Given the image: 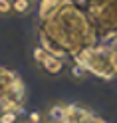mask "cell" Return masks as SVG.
Listing matches in <instances>:
<instances>
[{
  "label": "cell",
  "mask_w": 117,
  "mask_h": 123,
  "mask_svg": "<svg viewBox=\"0 0 117 123\" xmlns=\"http://www.w3.org/2000/svg\"><path fill=\"white\" fill-rule=\"evenodd\" d=\"M46 54H48V52H46L42 46H38V48H34V52H32V58H34L36 64H42L44 58H46Z\"/></svg>",
  "instance_id": "cell-12"
},
{
  "label": "cell",
  "mask_w": 117,
  "mask_h": 123,
  "mask_svg": "<svg viewBox=\"0 0 117 123\" xmlns=\"http://www.w3.org/2000/svg\"><path fill=\"white\" fill-rule=\"evenodd\" d=\"M91 115L93 113L83 105H68V115L62 123H81L87 117H91Z\"/></svg>",
  "instance_id": "cell-4"
},
{
  "label": "cell",
  "mask_w": 117,
  "mask_h": 123,
  "mask_svg": "<svg viewBox=\"0 0 117 123\" xmlns=\"http://www.w3.org/2000/svg\"><path fill=\"white\" fill-rule=\"evenodd\" d=\"M75 64L83 66L87 74L91 72L93 75H97L101 80H113L115 78V68H113V60H111V50L109 46H93L80 52L75 56Z\"/></svg>",
  "instance_id": "cell-2"
},
{
  "label": "cell",
  "mask_w": 117,
  "mask_h": 123,
  "mask_svg": "<svg viewBox=\"0 0 117 123\" xmlns=\"http://www.w3.org/2000/svg\"><path fill=\"white\" fill-rule=\"evenodd\" d=\"M40 121H42V115L38 113V111L30 113V117H28V123H40Z\"/></svg>",
  "instance_id": "cell-15"
},
{
  "label": "cell",
  "mask_w": 117,
  "mask_h": 123,
  "mask_svg": "<svg viewBox=\"0 0 117 123\" xmlns=\"http://www.w3.org/2000/svg\"><path fill=\"white\" fill-rule=\"evenodd\" d=\"M38 38L48 54L64 60L66 56L75 58L80 52L93 48L97 44V30L91 24L87 12L69 0L52 16L40 20Z\"/></svg>",
  "instance_id": "cell-1"
},
{
  "label": "cell",
  "mask_w": 117,
  "mask_h": 123,
  "mask_svg": "<svg viewBox=\"0 0 117 123\" xmlns=\"http://www.w3.org/2000/svg\"><path fill=\"white\" fill-rule=\"evenodd\" d=\"M69 74H72V78H75L77 81H81V80H85V75H87V70H85L83 66H80V64H74Z\"/></svg>",
  "instance_id": "cell-11"
},
{
  "label": "cell",
  "mask_w": 117,
  "mask_h": 123,
  "mask_svg": "<svg viewBox=\"0 0 117 123\" xmlns=\"http://www.w3.org/2000/svg\"><path fill=\"white\" fill-rule=\"evenodd\" d=\"M66 115H68V105H64V103H52L46 109L48 123H62L66 119Z\"/></svg>",
  "instance_id": "cell-6"
},
{
  "label": "cell",
  "mask_w": 117,
  "mask_h": 123,
  "mask_svg": "<svg viewBox=\"0 0 117 123\" xmlns=\"http://www.w3.org/2000/svg\"><path fill=\"white\" fill-rule=\"evenodd\" d=\"M109 50H111V60H113V68H115V74H117V36L113 38V42L109 44Z\"/></svg>",
  "instance_id": "cell-13"
},
{
  "label": "cell",
  "mask_w": 117,
  "mask_h": 123,
  "mask_svg": "<svg viewBox=\"0 0 117 123\" xmlns=\"http://www.w3.org/2000/svg\"><path fill=\"white\" fill-rule=\"evenodd\" d=\"M18 75L12 74L10 70H6V68H0V101L6 97V93H8L10 86L14 83V80H16Z\"/></svg>",
  "instance_id": "cell-8"
},
{
  "label": "cell",
  "mask_w": 117,
  "mask_h": 123,
  "mask_svg": "<svg viewBox=\"0 0 117 123\" xmlns=\"http://www.w3.org/2000/svg\"><path fill=\"white\" fill-rule=\"evenodd\" d=\"M40 123H44V121H40Z\"/></svg>",
  "instance_id": "cell-17"
},
{
  "label": "cell",
  "mask_w": 117,
  "mask_h": 123,
  "mask_svg": "<svg viewBox=\"0 0 117 123\" xmlns=\"http://www.w3.org/2000/svg\"><path fill=\"white\" fill-rule=\"evenodd\" d=\"M81 123H105V121H101V119H97V117H93V115H91V117H87V119L81 121Z\"/></svg>",
  "instance_id": "cell-16"
},
{
  "label": "cell",
  "mask_w": 117,
  "mask_h": 123,
  "mask_svg": "<svg viewBox=\"0 0 117 123\" xmlns=\"http://www.w3.org/2000/svg\"><path fill=\"white\" fill-rule=\"evenodd\" d=\"M12 12V0H0V14H10Z\"/></svg>",
  "instance_id": "cell-14"
},
{
  "label": "cell",
  "mask_w": 117,
  "mask_h": 123,
  "mask_svg": "<svg viewBox=\"0 0 117 123\" xmlns=\"http://www.w3.org/2000/svg\"><path fill=\"white\" fill-rule=\"evenodd\" d=\"M40 66L48 75H58V74L64 72V62L60 58H56V56H52V54H46V58H44V62Z\"/></svg>",
  "instance_id": "cell-7"
},
{
  "label": "cell",
  "mask_w": 117,
  "mask_h": 123,
  "mask_svg": "<svg viewBox=\"0 0 117 123\" xmlns=\"http://www.w3.org/2000/svg\"><path fill=\"white\" fill-rule=\"evenodd\" d=\"M32 10V0H12V12L18 16H26Z\"/></svg>",
  "instance_id": "cell-9"
},
{
  "label": "cell",
  "mask_w": 117,
  "mask_h": 123,
  "mask_svg": "<svg viewBox=\"0 0 117 123\" xmlns=\"http://www.w3.org/2000/svg\"><path fill=\"white\" fill-rule=\"evenodd\" d=\"M66 2H69V0H40V4H38V18L46 20L48 16H52L60 6H64Z\"/></svg>",
  "instance_id": "cell-5"
},
{
  "label": "cell",
  "mask_w": 117,
  "mask_h": 123,
  "mask_svg": "<svg viewBox=\"0 0 117 123\" xmlns=\"http://www.w3.org/2000/svg\"><path fill=\"white\" fill-rule=\"evenodd\" d=\"M83 4L97 34H117V0H83Z\"/></svg>",
  "instance_id": "cell-3"
},
{
  "label": "cell",
  "mask_w": 117,
  "mask_h": 123,
  "mask_svg": "<svg viewBox=\"0 0 117 123\" xmlns=\"http://www.w3.org/2000/svg\"><path fill=\"white\" fill-rule=\"evenodd\" d=\"M0 123H18V113L16 111L2 109V111H0Z\"/></svg>",
  "instance_id": "cell-10"
}]
</instances>
